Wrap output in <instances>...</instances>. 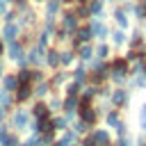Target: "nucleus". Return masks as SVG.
Segmentation results:
<instances>
[{"label":"nucleus","mask_w":146,"mask_h":146,"mask_svg":"<svg viewBox=\"0 0 146 146\" xmlns=\"http://www.w3.org/2000/svg\"><path fill=\"white\" fill-rule=\"evenodd\" d=\"M141 7H144V14H146V0H141Z\"/></svg>","instance_id":"obj_35"},{"label":"nucleus","mask_w":146,"mask_h":146,"mask_svg":"<svg viewBox=\"0 0 146 146\" xmlns=\"http://www.w3.org/2000/svg\"><path fill=\"white\" fill-rule=\"evenodd\" d=\"M112 41H114L116 46H123V43H125V32H123L121 27L114 30V32H112Z\"/></svg>","instance_id":"obj_11"},{"label":"nucleus","mask_w":146,"mask_h":146,"mask_svg":"<svg viewBox=\"0 0 146 146\" xmlns=\"http://www.w3.org/2000/svg\"><path fill=\"white\" fill-rule=\"evenodd\" d=\"M34 114H36L39 119H43V116H48V107H43V105H36V107H34Z\"/></svg>","instance_id":"obj_24"},{"label":"nucleus","mask_w":146,"mask_h":146,"mask_svg":"<svg viewBox=\"0 0 146 146\" xmlns=\"http://www.w3.org/2000/svg\"><path fill=\"white\" fill-rule=\"evenodd\" d=\"M114 21H116V25H119L121 30H125V27H128V11H125L123 7L114 9Z\"/></svg>","instance_id":"obj_5"},{"label":"nucleus","mask_w":146,"mask_h":146,"mask_svg":"<svg viewBox=\"0 0 146 146\" xmlns=\"http://www.w3.org/2000/svg\"><path fill=\"white\" fill-rule=\"evenodd\" d=\"M59 62L66 66V64H71V62H73V55H71V52H59Z\"/></svg>","instance_id":"obj_22"},{"label":"nucleus","mask_w":146,"mask_h":146,"mask_svg":"<svg viewBox=\"0 0 146 146\" xmlns=\"http://www.w3.org/2000/svg\"><path fill=\"white\" fill-rule=\"evenodd\" d=\"M96 52H98V57H100V59H103V57H107V52H110V48H107V46H105V43H100V46H98V48H96Z\"/></svg>","instance_id":"obj_27"},{"label":"nucleus","mask_w":146,"mask_h":146,"mask_svg":"<svg viewBox=\"0 0 146 146\" xmlns=\"http://www.w3.org/2000/svg\"><path fill=\"white\" fill-rule=\"evenodd\" d=\"M64 30H66V32L78 30V14H75V11H66V14H64Z\"/></svg>","instance_id":"obj_4"},{"label":"nucleus","mask_w":146,"mask_h":146,"mask_svg":"<svg viewBox=\"0 0 146 146\" xmlns=\"http://www.w3.org/2000/svg\"><path fill=\"white\" fill-rule=\"evenodd\" d=\"M139 128L141 130H146V105L141 107V112H139Z\"/></svg>","instance_id":"obj_26"},{"label":"nucleus","mask_w":146,"mask_h":146,"mask_svg":"<svg viewBox=\"0 0 146 146\" xmlns=\"http://www.w3.org/2000/svg\"><path fill=\"white\" fill-rule=\"evenodd\" d=\"M84 78H87V71H84V68H82V66H80V68H78V71H75V82H78V84H80V82H84Z\"/></svg>","instance_id":"obj_23"},{"label":"nucleus","mask_w":146,"mask_h":146,"mask_svg":"<svg viewBox=\"0 0 146 146\" xmlns=\"http://www.w3.org/2000/svg\"><path fill=\"white\" fill-rule=\"evenodd\" d=\"M116 123H119V114L112 110L110 114H107V125H112V128H116Z\"/></svg>","instance_id":"obj_20"},{"label":"nucleus","mask_w":146,"mask_h":146,"mask_svg":"<svg viewBox=\"0 0 146 146\" xmlns=\"http://www.w3.org/2000/svg\"><path fill=\"white\" fill-rule=\"evenodd\" d=\"M9 55H11L14 59H21V62H23V57H21V46L16 43V39L9 41Z\"/></svg>","instance_id":"obj_12"},{"label":"nucleus","mask_w":146,"mask_h":146,"mask_svg":"<svg viewBox=\"0 0 146 146\" xmlns=\"http://www.w3.org/2000/svg\"><path fill=\"white\" fill-rule=\"evenodd\" d=\"M59 5H62V0H48V5H46V16L52 18V16L59 11Z\"/></svg>","instance_id":"obj_10"},{"label":"nucleus","mask_w":146,"mask_h":146,"mask_svg":"<svg viewBox=\"0 0 146 146\" xmlns=\"http://www.w3.org/2000/svg\"><path fill=\"white\" fill-rule=\"evenodd\" d=\"M41 141H39V137H32L30 141H25V146H39Z\"/></svg>","instance_id":"obj_32"},{"label":"nucleus","mask_w":146,"mask_h":146,"mask_svg":"<svg viewBox=\"0 0 146 146\" xmlns=\"http://www.w3.org/2000/svg\"><path fill=\"white\" fill-rule=\"evenodd\" d=\"M27 96H30V87H27V84H23V87H21V91H18V100H25Z\"/></svg>","instance_id":"obj_28"},{"label":"nucleus","mask_w":146,"mask_h":146,"mask_svg":"<svg viewBox=\"0 0 146 146\" xmlns=\"http://www.w3.org/2000/svg\"><path fill=\"white\" fill-rule=\"evenodd\" d=\"M16 87H18V78H14V75H7V78H5V89L14 91Z\"/></svg>","instance_id":"obj_13"},{"label":"nucleus","mask_w":146,"mask_h":146,"mask_svg":"<svg viewBox=\"0 0 146 146\" xmlns=\"http://www.w3.org/2000/svg\"><path fill=\"white\" fill-rule=\"evenodd\" d=\"M55 128H57V130H64V128H66V119H62V116L55 119V121H52V130H55Z\"/></svg>","instance_id":"obj_25"},{"label":"nucleus","mask_w":146,"mask_h":146,"mask_svg":"<svg viewBox=\"0 0 146 146\" xmlns=\"http://www.w3.org/2000/svg\"><path fill=\"white\" fill-rule=\"evenodd\" d=\"M0 71H2V68H0Z\"/></svg>","instance_id":"obj_39"},{"label":"nucleus","mask_w":146,"mask_h":146,"mask_svg":"<svg viewBox=\"0 0 146 146\" xmlns=\"http://www.w3.org/2000/svg\"><path fill=\"white\" fill-rule=\"evenodd\" d=\"M132 11H135L137 21H144V18H146V14H144V7H141V2H137V5L132 7Z\"/></svg>","instance_id":"obj_18"},{"label":"nucleus","mask_w":146,"mask_h":146,"mask_svg":"<svg viewBox=\"0 0 146 146\" xmlns=\"http://www.w3.org/2000/svg\"><path fill=\"white\" fill-rule=\"evenodd\" d=\"M139 146H144V139H139Z\"/></svg>","instance_id":"obj_37"},{"label":"nucleus","mask_w":146,"mask_h":146,"mask_svg":"<svg viewBox=\"0 0 146 146\" xmlns=\"http://www.w3.org/2000/svg\"><path fill=\"white\" fill-rule=\"evenodd\" d=\"M16 34H18V27H16L11 21H7L5 30H2V36H5V41H14V39H16Z\"/></svg>","instance_id":"obj_6"},{"label":"nucleus","mask_w":146,"mask_h":146,"mask_svg":"<svg viewBox=\"0 0 146 146\" xmlns=\"http://www.w3.org/2000/svg\"><path fill=\"white\" fill-rule=\"evenodd\" d=\"M14 123H16L18 128H25V123H27V114H25V112H18L16 119H14Z\"/></svg>","instance_id":"obj_16"},{"label":"nucleus","mask_w":146,"mask_h":146,"mask_svg":"<svg viewBox=\"0 0 146 146\" xmlns=\"http://www.w3.org/2000/svg\"><path fill=\"white\" fill-rule=\"evenodd\" d=\"M75 105H78V98H75V96H68L66 103H64V110L71 114V112H75Z\"/></svg>","instance_id":"obj_14"},{"label":"nucleus","mask_w":146,"mask_h":146,"mask_svg":"<svg viewBox=\"0 0 146 146\" xmlns=\"http://www.w3.org/2000/svg\"><path fill=\"white\" fill-rule=\"evenodd\" d=\"M89 30H91V34H94V36H98V39H105V36L110 34L107 25H105L100 18H94V21L89 23Z\"/></svg>","instance_id":"obj_2"},{"label":"nucleus","mask_w":146,"mask_h":146,"mask_svg":"<svg viewBox=\"0 0 146 146\" xmlns=\"http://www.w3.org/2000/svg\"><path fill=\"white\" fill-rule=\"evenodd\" d=\"M75 32H78V41H75V43H87V41L94 36V34H91V30H89V25H84V27H78Z\"/></svg>","instance_id":"obj_7"},{"label":"nucleus","mask_w":146,"mask_h":146,"mask_svg":"<svg viewBox=\"0 0 146 146\" xmlns=\"http://www.w3.org/2000/svg\"><path fill=\"white\" fill-rule=\"evenodd\" d=\"M2 50H5V46H2V41H0V55H2Z\"/></svg>","instance_id":"obj_36"},{"label":"nucleus","mask_w":146,"mask_h":146,"mask_svg":"<svg viewBox=\"0 0 146 146\" xmlns=\"http://www.w3.org/2000/svg\"><path fill=\"white\" fill-rule=\"evenodd\" d=\"M9 103H11V98H9L7 94H0V107H7Z\"/></svg>","instance_id":"obj_30"},{"label":"nucleus","mask_w":146,"mask_h":146,"mask_svg":"<svg viewBox=\"0 0 146 146\" xmlns=\"http://www.w3.org/2000/svg\"><path fill=\"white\" fill-rule=\"evenodd\" d=\"M30 78H32V71H21L18 82H30Z\"/></svg>","instance_id":"obj_29"},{"label":"nucleus","mask_w":146,"mask_h":146,"mask_svg":"<svg viewBox=\"0 0 146 146\" xmlns=\"http://www.w3.org/2000/svg\"><path fill=\"white\" fill-rule=\"evenodd\" d=\"M87 2H89V0H87Z\"/></svg>","instance_id":"obj_40"},{"label":"nucleus","mask_w":146,"mask_h":146,"mask_svg":"<svg viewBox=\"0 0 146 146\" xmlns=\"http://www.w3.org/2000/svg\"><path fill=\"white\" fill-rule=\"evenodd\" d=\"M112 103H114V105H125V103H128V91H125V89H116V91L112 94Z\"/></svg>","instance_id":"obj_8"},{"label":"nucleus","mask_w":146,"mask_h":146,"mask_svg":"<svg viewBox=\"0 0 146 146\" xmlns=\"http://www.w3.org/2000/svg\"><path fill=\"white\" fill-rule=\"evenodd\" d=\"M89 16H100L103 14V0H89Z\"/></svg>","instance_id":"obj_9"},{"label":"nucleus","mask_w":146,"mask_h":146,"mask_svg":"<svg viewBox=\"0 0 146 146\" xmlns=\"http://www.w3.org/2000/svg\"><path fill=\"white\" fill-rule=\"evenodd\" d=\"M46 91H48V84H41V87H39V89H36V94H39V96H43V94H46Z\"/></svg>","instance_id":"obj_33"},{"label":"nucleus","mask_w":146,"mask_h":146,"mask_svg":"<svg viewBox=\"0 0 146 146\" xmlns=\"http://www.w3.org/2000/svg\"><path fill=\"white\" fill-rule=\"evenodd\" d=\"M71 141H73V132H66L62 139H57V144H55V146H71Z\"/></svg>","instance_id":"obj_17"},{"label":"nucleus","mask_w":146,"mask_h":146,"mask_svg":"<svg viewBox=\"0 0 146 146\" xmlns=\"http://www.w3.org/2000/svg\"><path fill=\"white\" fill-rule=\"evenodd\" d=\"M30 62H34V64H39V62H41V46L32 50V55H30Z\"/></svg>","instance_id":"obj_21"},{"label":"nucleus","mask_w":146,"mask_h":146,"mask_svg":"<svg viewBox=\"0 0 146 146\" xmlns=\"http://www.w3.org/2000/svg\"><path fill=\"white\" fill-rule=\"evenodd\" d=\"M48 64H50V66H57V64H59V52H57V50H50V52H48Z\"/></svg>","instance_id":"obj_19"},{"label":"nucleus","mask_w":146,"mask_h":146,"mask_svg":"<svg viewBox=\"0 0 146 146\" xmlns=\"http://www.w3.org/2000/svg\"><path fill=\"white\" fill-rule=\"evenodd\" d=\"M125 73H128V59H116L112 64V80L114 82H123Z\"/></svg>","instance_id":"obj_1"},{"label":"nucleus","mask_w":146,"mask_h":146,"mask_svg":"<svg viewBox=\"0 0 146 146\" xmlns=\"http://www.w3.org/2000/svg\"><path fill=\"white\" fill-rule=\"evenodd\" d=\"M91 55H94V48L84 43V46L80 48V57H82V59H91Z\"/></svg>","instance_id":"obj_15"},{"label":"nucleus","mask_w":146,"mask_h":146,"mask_svg":"<svg viewBox=\"0 0 146 146\" xmlns=\"http://www.w3.org/2000/svg\"><path fill=\"white\" fill-rule=\"evenodd\" d=\"M36 2H46V0H36Z\"/></svg>","instance_id":"obj_38"},{"label":"nucleus","mask_w":146,"mask_h":146,"mask_svg":"<svg viewBox=\"0 0 146 146\" xmlns=\"http://www.w3.org/2000/svg\"><path fill=\"white\" fill-rule=\"evenodd\" d=\"M87 125H89V123H84V121H80V123L75 125V130H78V132H84V130H87Z\"/></svg>","instance_id":"obj_31"},{"label":"nucleus","mask_w":146,"mask_h":146,"mask_svg":"<svg viewBox=\"0 0 146 146\" xmlns=\"http://www.w3.org/2000/svg\"><path fill=\"white\" fill-rule=\"evenodd\" d=\"M5 9H7V0H0V14H5Z\"/></svg>","instance_id":"obj_34"},{"label":"nucleus","mask_w":146,"mask_h":146,"mask_svg":"<svg viewBox=\"0 0 146 146\" xmlns=\"http://www.w3.org/2000/svg\"><path fill=\"white\" fill-rule=\"evenodd\" d=\"M80 116H82V121H84V123H94L96 112L89 107V100H82V105H80Z\"/></svg>","instance_id":"obj_3"}]
</instances>
